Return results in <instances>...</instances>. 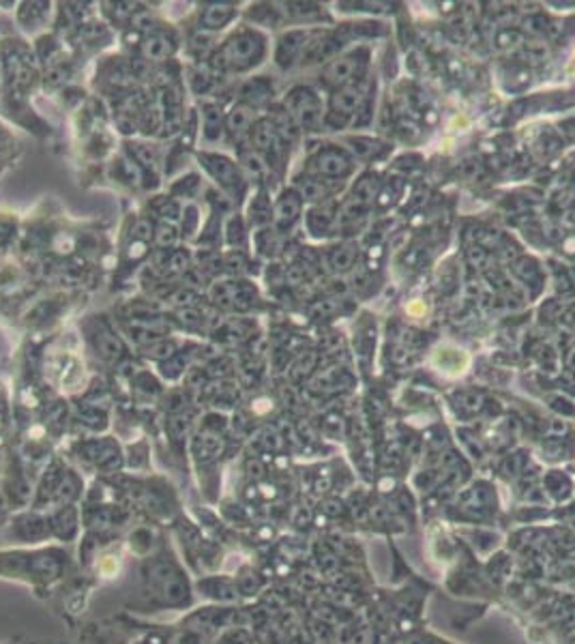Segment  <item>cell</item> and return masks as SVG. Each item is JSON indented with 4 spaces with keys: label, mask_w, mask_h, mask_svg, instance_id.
<instances>
[{
    "label": "cell",
    "mask_w": 575,
    "mask_h": 644,
    "mask_svg": "<svg viewBox=\"0 0 575 644\" xmlns=\"http://www.w3.org/2000/svg\"><path fill=\"white\" fill-rule=\"evenodd\" d=\"M365 101H367V95L363 93L361 84H348V86L335 88L333 95H330V99H328V114L324 116V121L357 119V114L361 112Z\"/></svg>",
    "instance_id": "obj_5"
},
{
    "label": "cell",
    "mask_w": 575,
    "mask_h": 644,
    "mask_svg": "<svg viewBox=\"0 0 575 644\" xmlns=\"http://www.w3.org/2000/svg\"><path fill=\"white\" fill-rule=\"evenodd\" d=\"M365 64H367V52L365 50L337 56L324 67L322 82L333 88V91L335 88H342V86H348V84H357L359 76H363V71H365Z\"/></svg>",
    "instance_id": "obj_3"
},
{
    "label": "cell",
    "mask_w": 575,
    "mask_h": 644,
    "mask_svg": "<svg viewBox=\"0 0 575 644\" xmlns=\"http://www.w3.org/2000/svg\"><path fill=\"white\" fill-rule=\"evenodd\" d=\"M314 365H316V357H314V354H309L307 361H305V357H303V359H301V361H299L292 369H299V372H305V374H307V372L312 369ZM299 372H297V374H299Z\"/></svg>",
    "instance_id": "obj_32"
},
{
    "label": "cell",
    "mask_w": 575,
    "mask_h": 644,
    "mask_svg": "<svg viewBox=\"0 0 575 644\" xmlns=\"http://www.w3.org/2000/svg\"><path fill=\"white\" fill-rule=\"evenodd\" d=\"M285 110L305 131H318L324 125L320 95L309 86H297L285 97Z\"/></svg>",
    "instance_id": "obj_2"
},
{
    "label": "cell",
    "mask_w": 575,
    "mask_h": 644,
    "mask_svg": "<svg viewBox=\"0 0 575 644\" xmlns=\"http://www.w3.org/2000/svg\"><path fill=\"white\" fill-rule=\"evenodd\" d=\"M269 170V162L262 157L260 153H256L254 148L251 150H245L240 155V172L242 176H249L254 181H260L264 174Z\"/></svg>",
    "instance_id": "obj_17"
},
{
    "label": "cell",
    "mask_w": 575,
    "mask_h": 644,
    "mask_svg": "<svg viewBox=\"0 0 575 644\" xmlns=\"http://www.w3.org/2000/svg\"><path fill=\"white\" fill-rule=\"evenodd\" d=\"M339 39L333 37L330 33H314L309 35L307 46L301 54V62L303 64H316V62H326L328 58H333L339 50Z\"/></svg>",
    "instance_id": "obj_9"
},
{
    "label": "cell",
    "mask_w": 575,
    "mask_h": 644,
    "mask_svg": "<svg viewBox=\"0 0 575 644\" xmlns=\"http://www.w3.org/2000/svg\"><path fill=\"white\" fill-rule=\"evenodd\" d=\"M378 193H380V183H378V179H375L373 174H365V176H361V179L357 181L355 189H352L350 200H352L355 204L367 209L369 204H373V200L378 198Z\"/></svg>",
    "instance_id": "obj_16"
},
{
    "label": "cell",
    "mask_w": 575,
    "mask_h": 644,
    "mask_svg": "<svg viewBox=\"0 0 575 644\" xmlns=\"http://www.w3.org/2000/svg\"><path fill=\"white\" fill-rule=\"evenodd\" d=\"M333 221H335L333 213H330L328 209H322V207H316L307 213V228H309V232L318 234V236L326 234L330 228H333Z\"/></svg>",
    "instance_id": "obj_20"
},
{
    "label": "cell",
    "mask_w": 575,
    "mask_h": 644,
    "mask_svg": "<svg viewBox=\"0 0 575 644\" xmlns=\"http://www.w3.org/2000/svg\"><path fill=\"white\" fill-rule=\"evenodd\" d=\"M285 279H288V284H292V286H301V284H305V271L301 269L299 264H292L290 269L285 271Z\"/></svg>",
    "instance_id": "obj_30"
},
{
    "label": "cell",
    "mask_w": 575,
    "mask_h": 644,
    "mask_svg": "<svg viewBox=\"0 0 575 644\" xmlns=\"http://www.w3.org/2000/svg\"><path fill=\"white\" fill-rule=\"evenodd\" d=\"M236 15L234 5H204L200 11V28L202 31H221L226 28Z\"/></svg>",
    "instance_id": "obj_13"
},
{
    "label": "cell",
    "mask_w": 575,
    "mask_h": 644,
    "mask_svg": "<svg viewBox=\"0 0 575 644\" xmlns=\"http://www.w3.org/2000/svg\"><path fill=\"white\" fill-rule=\"evenodd\" d=\"M200 162L221 189L230 191L232 195H240L242 187H245V176H242L238 164L217 153H200Z\"/></svg>",
    "instance_id": "obj_4"
},
{
    "label": "cell",
    "mask_w": 575,
    "mask_h": 644,
    "mask_svg": "<svg viewBox=\"0 0 575 644\" xmlns=\"http://www.w3.org/2000/svg\"><path fill=\"white\" fill-rule=\"evenodd\" d=\"M9 148V142H7V136H5V131L0 129V153H5Z\"/></svg>",
    "instance_id": "obj_33"
},
{
    "label": "cell",
    "mask_w": 575,
    "mask_h": 644,
    "mask_svg": "<svg viewBox=\"0 0 575 644\" xmlns=\"http://www.w3.org/2000/svg\"><path fill=\"white\" fill-rule=\"evenodd\" d=\"M134 238L136 241H140V243H146V241H150L152 236H154V226H152V221L150 219H138L136 224H134Z\"/></svg>",
    "instance_id": "obj_26"
},
{
    "label": "cell",
    "mask_w": 575,
    "mask_h": 644,
    "mask_svg": "<svg viewBox=\"0 0 575 644\" xmlns=\"http://www.w3.org/2000/svg\"><path fill=\"white\" fill-rule=\"evenodd\" d=\"M303 200L301 195L294 191V189H285L281 191V195L277 198V202L273 207V224L279 232H285L290 230L299 217H301V211H303Z\"/></svg>",
    "instance_id": "obj_8"
},
{
    "label": "cell",
    "mask_w": 575,
    "mask_h": 644,
    "mask_svg": "<svg viewBox=\"0 0 575 644\" xmlns=\"http://www.w3.org/2000/svg\"><path fill=\"white\" fill-rule=\"evenodd\" d=\"M312 170L320 176V179H346V176L352 172V159L344 148L326 146V148H320L314 155Z\"/></svg>",
    "instance_id": "obj_6"
},
{
    "label": "cell",
    "mask_w": 575,
    "mask_h": 644,
    "mask_svg": "<svg viewBox=\"0 0 575 644\" xmlns=\"http://www.w3.org/2000/svg\"><path fill=\"white\" fill-rule=\"evenodd\" d=\"M176 350V344L174 342H168V340H159V342H152L146 346V354L148 357H154V359H170Z\"/></svg>",
    "instance_id": "obj_25"
},
{
    "label": "cell",
    "mask_w": 575,
    "mask_h": 644,
    "mask_svg": "<svg viewBox=\"0 0 575 644\" xmlns=\"http://www.w3.org/2000/svg\"><path fill=\"white\" fill-rule=\"evenodd\" d=\"M348 148L357 155L359 159H373V157H378V155L384 150V146L378 142V140H373V138H350L348 140Z\"/></svg>",
    "instance_id": "obj_21"
},
{
    "label": "cell",
    "mask_w": 575,
    "mask_h": 644,
    "mask_svg": "<svg viewBox=\"0 0 575 644\" xmlns=\"http://www.w3.org/2000/svg\"><path fill=\"white\" fill-rule=\"evenodd\" d=\"M131 155H134V159L142 168H152L154 164H157V153H154V148L148 146V144H142V142L134 144L131 146Z\"/></svg>",
    "instance_id": "obj_23"
},
{
    "label": "cell",
    "mask_w": 575,
    "mask_h": 644,
    "mask_svg": "<svg viewBox=\"0 0 575 644\" xmlns=\"http://www.w3.org/2000/svg\"><path fill=\"white\" fill-rule=\"evenodd\" d=\"M294 191L301 195L303 202H324V200L330 195V189L326 185V181L314 179V176H305V179H299L294 185Z\"/></svg>",
    "instance_id": "obj_14"
},
{
    "label": "cell",
    "mask_w": 575,
    "mask_h": 644,
    "mask_svg": "<svg viewBox=\"0 0 575 644\" xmlns=\"http://www.w3.org/2000/svg\"><path fill=\"white\" fill-rule=\"evenodd\" d=\"M526 54H528L530 58H535V60H545L547 50H545L543 43H539V41H530V43H526Z\"/></svg>",
    "instance_id": "obj_29"
},
{
    "label": "cell",
    "mask_w": 575,
    "mask_h": 644,
    "mask_svg": "<svg viewBox=\"0 0 575 644\" xmlns=\"http://www.w3.org/2000/svg\"><path fill=\"white\" fill-rule=\"evenodd\" d=\"M176 228L172 226V224H159L157 228H154V243L161 247V250H166V247H172L174 243H176Z\"/></svg>",
    "instance_id": "obj_24"
},
{
    "label": "cell",
    "mask_w": 575,
    "mask_h": 644,
    "mask_svg": "<svg viewBox=\"0 0 575 644\" xmlns=\"http://www.w3.org/2000/svg\"><path fill=\"white\" fill-rule=\"evenodd\" d=\"M267 54V37L256 28L234 31L213 54V64L219 71H249Z\"/></svg>",
    "instance_id": "obj_1"
},
{
    "label": "cell",
    "mask_w": 575,
    "mask_h": 644,
    "mask_svg": "<svg viewBox=\"0 0 575 644\" xmlns=\"http://www.w3.org/2000/svg\"><path fill=\"white\" fill-rule=\"evenodd\" d=\"M357 245H352V243H344V245H339V247H335L333 252H330V266H333V271H339V273H344V271H348V269H352L355 266V260H357Z\"/></svg>",
    "instance_id": "obj_19"
},
{
    "label": "cell",
    "mask_w": 575,
    "mask_h": 644,
    "mask_svg": "<svg viewBox=\"0 0 575 644\" xmlns=\"http://www.w3.org/2000/svg\"><path fill=\"white\" fill-rule=\"evenodd\" d=\"M140 50H142V56L148 62H163V60H168L174 54L176 43L168 35H163V33H152V35H148L142 41Z\"/></svg>",
    "instance_id": "obj_12"
},
{
    "label": "cell",
    "mask_w": 575,
    "mask_h": 644,
    "mask_svg": "<svg viewBox=\"0 0 575 644\" xmlns=\"http://www.w3.org/2000/svg\"><path fill=\"white\" fill-rule=\"evenodd\" d=\"M309 35H312V31H290L279 39L275 60L281 69H288L294 60H301V54L307 46Z\"/></svg>",
    "instance_id": "obj_10"
},
{
    "label": "cell",
    "mask_w": 575,
    "mask_h": 644,
    "mask_svg": "<svg viewBox=\"0 0 575 644\" xmlns=\"http://www.w3.org/2000/svg\"><path fill=\"white\" fill-rule=\"evenodd\" d=\"M187 262H189V258H187L185 252H174V254L168 256L166 266H170L172 273H179V271H185V269H187Z\"/></svg>",
    "instance_id": "obj_27"
},
{
    "label": "cell",
    "mask_w": 575,
    "mask_h": 644,
    "mask_svg": "<svg viewBox=\"0 0 575 644\" xmlns=\"http://www.w3.org/2000/svg\"><path fill=\"white\" fill-rule=\"evenodd\" d=\"M256 121H258L256 119V107L245 103V101H238L226 114V131L232 138L238 140L242 136H249V131L256 125Z\"/></svg>",
    "instance_id": "obj_11"
},
{
    "label": "cell",
    "mask_w": 575,
    "mask_h": 644,
    "mask_svg": "<svg viewBox=\"0 0 575 644\" xmlns=\"http://www.w3.org/2000/svg\"><path fill=\"white\" fill-rule=\"evenodd\" d=\"M496 41H498L500 48H508V46H515V43H520V41H522V35H520L518 31L506 28V31H500V33H498Z\"/></svg>",
    "instance_id": "obj_28"
},
{
    "label": "cell",
    "mask_w": 575,
    "mask_h": 644,
    "mask_svg": "<svg viewBox=\"0 0 575 644\" xmlns=\"http://www.w3.org/2000/svg\"><path fill=\"white\" fill-rule=\"evenodd\" d=\"M271 93L273 91H269V84L264 80H251V82H247L245 88H242V101L256 107L258 103H264L269 97H273Z\"/></svg>",
    "instance_id": "obj_22"
},
{
    "label": "cell",
    "mask_w": 575,
    "mask_h": 644,
    "mask_svg": "<svg viewBox=\"0 0 575 644\" xmlns=\"http://www.w3.org/2000/svg\"><path fill=\"white\" fill-rule=\"evenodd\" d=\"M202 129L206 140H219L221 133L226 129V119L221 107L217 103H204L202 105Z\"/></svg>",
    "instance_id": "obj_15"
},
{
    "label": "cell",
    "mask_w": 575,
    "mask_h": 644,
    "mask_svg": "<svg viewBox=\"0 0 575 644\" xmlns=\"http://www.w3.org/2000/svg\"><path fill=\"white\" fill-rule=\"evenodd\" d=\"M249 140H251V148L260 153L267 162H273L277 157L281 138L275 125L271 123V119H258L249 131Z\"/></svg>",
    "instance_id": "obj_7"
},
{
    "label": "cell",
    "mask_w": 575,
    "mask_h": 644,
    "mask_svg": "<svg viewBox=\"0 0 575 644\" xmlns=\"http://www.w3.org/2000/svg\"><path fill=\"white\" fill-rule=\"evenodd\" d=\"M64 80H67V71H64L62 67H58V69H52V71H50V76L46 78V82H48L50 86L62 84Z\"/></svg>",
    "instance_id": "obj_31"
},
{
    "label": "cell",
    "mask_w": 575,
    "mask_h": 644,
    "mask_svg": "<svg viewBox=\"0 0 575 644\" xmlns=\"http://www.w3.org/2000/svg\"><path fill=\"white\" fill-rule=\"evenodd\" d=\"M95 350H97V354H101L103 359L114 361V359L121 357L125 348H123L121 340L114 336V333L101 331V333H97V336H95Z\"/></svg>",
    "instance_id": "obj_18"
}]
</instances>
